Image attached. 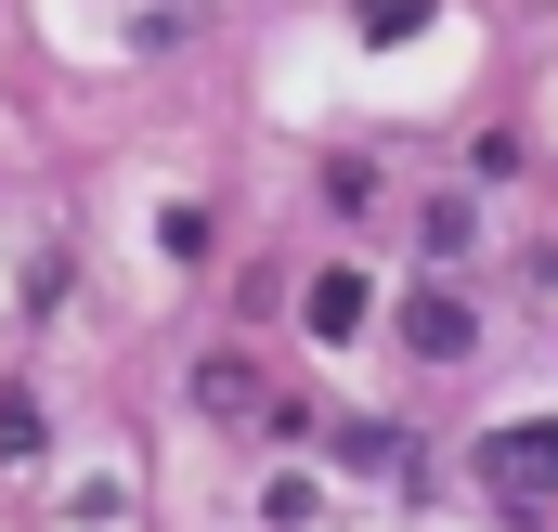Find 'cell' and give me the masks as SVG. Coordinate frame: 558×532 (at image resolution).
<instances>
[{
  "label": "cell",
  "mask_w": 558,
  "mask_h": 532,
  "mask_svg": "<svg viewBox=\"0 0 558 532\" xmlns=\"http://www.w3.org/2000/svg\"><path fill=\"white\" fill-rule=\"evenodd\" d=\"M338 455H351V468H416V455H403V428H338Z\"/></svg>",
  "instance_id": "obj_6"
},
{
  "label": "cell",
  "mask_w": 558,
  "mask_h": 532,
  "mask_svg": "<svg viewBox=\"0 0 558 532\" xmlns=\"http://www.w3.org/2000/svg\"><path fill=\"white\" fill-rule=\"evenodd\" d=\"M416 247H428V261H468V247H481V234H468V208H454V195H441V208H416Z\"/></svg>",
  "instance_id": "obj_5"
},
{
  "label": "cell",
  "mask_w": 558,
  "mask_h": 532,
  "mask_svg": "<svg viewBox=\"0 0 558 532\" xmlns=\"http://www.w3.org/2000/svg\"><path fill=\"white\" fill-rule=\"evenodd\" d=\"M195 402H208V415H260V377L221 351V364H195Z\"/></svg>",
  "instance_id": "obj_3"
},
{
  "label": "cell",
  "mask_w": 558,
  "mask_h": 532,
  "mask_svg": "<svg viewBox=\"0 0 558 532\" xmlns=\"http://www.w3.org/2000/svg\"><path fill=\"white\" fill-rule=\"evenodd\" d=\"M403 351H416V364H468V351H481V312H468L454 286H416V299H403Z\"/></svg>",
  "instance_id": "obj_2"
},
{
  "label": "cell",
  "mask_w": 558,
  "mask_h": 532,
  "mask_svg": "<svg viewBox=\"0 0 558 532\" xmlns=\"http://www.w3.org/2000/svg\"><path fill=\"white\" fill-rule=\"evenodd\" d=\"M312 325L351 338V325H364V273H312Z\"/></svg>",
  "instance_id": "obj_4"
},
{
  "label": "cell",
  "mask_w": 558,
  "mask_h": 532,
  "mask_svg": "<svg viewBox=\"0 0 558 532\" xmlns=\"http://www.w3.org/2000/svg\"><path fill=\"white\" fill-rule=\"evenodd\" d=\"M481 481H494V507L546 520L558 507V428H494V442H481Z\"/></svg>",
  "instance_id": "obj_1"
}]
</instances>
